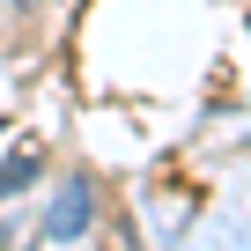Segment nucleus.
<instances>
[{"mask_svg":"<svg viewBox=\"0 0 251 251\" xmlns=\"http://www.w3.org/2000/svg\"><path fill=\"white\" fill-rule=\"evenodd\" d=\"M96 222V185L89 177H67L45 207V244H81V229Z\"/></svg>","mask_w":251,"mask_h":251,"instance_id":"f257e3e1","label":"nucleus"},{"mask_svg":"<svg viewBox=\"0 0 251 251\" xmlns=\"http://www.w3.org/2000/svg\"><path fill=\"white\" fill-rule=\"evenodd\" d=\"M8 8H15V15H23V8H37V0H8Z\"/></svg>","mask_w":251,"mask_h":251,"instance_id":"7ed1b4c3","label":"nucleus"},{"mask_svg":"<svg viewBox=\"0 0 251 251\" xmlns=\"http://www.w3.org/2000/svg\"><path fill=\"white\" fill-rule=\"evenodd\" d=\"M37 170H45V148H15L0 163V200H15L23 185H37Z\"/></svg>","mask_w":251,"mask_h":251,"instance_id":"f03ea898","label":"nucleus"}]
</instances>
